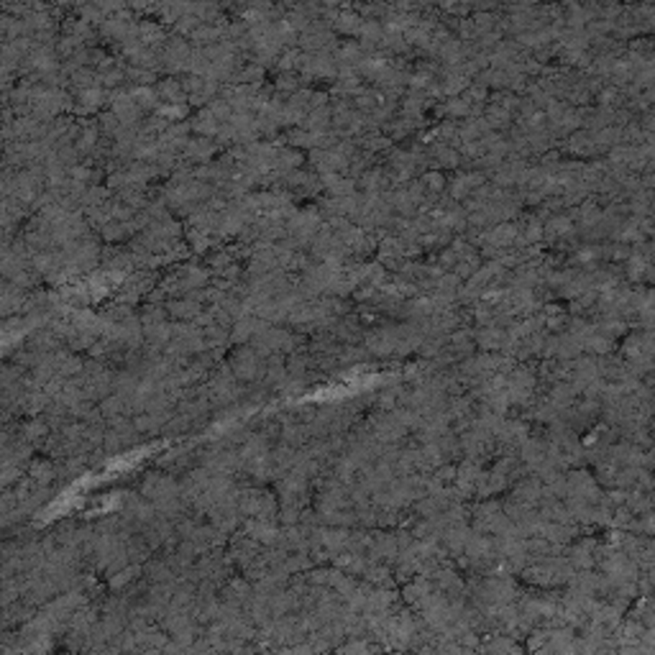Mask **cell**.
I'll return each instance as SVG.
<instances>
[{"label": "cell", "instance_id": "obj_1", "mask_svg": "<svg viewBox=\"0 0 655 655\" xmlns=\"http://www.w3.org/2000/svg\"><path fill=\"white\" fill-rule=\"evenodd\" d=\"M594 560H597V553H594L592 540H584V543H578V545L571 548L569 563L574 566V569H592Z\"/></svg>", "mask_w": 655, "mask_h": 655}]
</instances>
